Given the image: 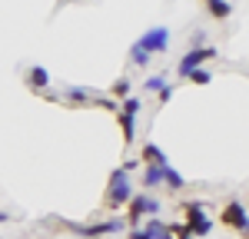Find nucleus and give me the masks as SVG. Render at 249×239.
<instances>
[{
  "label": "nucleus",
  "instance_id": "f257e3e1",
  "mask_svg": "<svg viewBox=\"0 0 249 239\" xmlns=\"http://www.w3.org/2000/svg\"><path fill=\"white\" fill-rule=\"evenodd\" d=\"M166 47H170V30L166 27H153V30H146L130 47V60H133L136 67H146L150 63V53H163Z\"/></svg>",
  "mask_w": 249,
  "mask_h": 239
},
{
  "label": "nucleus",
  "instance_id": "f03ea898",
  "mask_svg": "<svg viewBox=\"0 0 249 239\" xmlns=\"http://www.w3.org/2000/svg\"><path fill=\"white\" fill-rule=\"evenodd\" d=\"M130 199H133V183H130V173L120 166V170L110 173V183H107V196H103V203H107L110 209H120V206H126Z\"/></svg>",
  "mask_w": 249,
  "mask_h": 239
},
{
  "label": "nucleus",
  "instance_id": "7ed1b4c3",
  "mask_svg": "<svg viewBox=\"0 0 249 239\" xmlns=\"http://www.w3.org/2000/svg\"><path fill=\"white\" fill-rule=\"evenodd\" d=\"M130 206V213H126V222L130 226H140V219L143 216H160V203H156L153 196H146V193H133V199L126 203Z\"/></svg>",
  "mask_w": 249,
  "mask_h": 239
},
{
  "label": "nucleus",
  "instance_id": "20e7f679",
  "mask_svg": "<svg viewBox=\"0 0 249 239\" xmlns=\"http://www.w3.org/2000/svg\"><path fill=\"white\" fill-rule=\"evenodd\" d=\"M183 213H186V229H190L193 236H210L213 222L206 219V213H203V206H199V203H186V206H183Z\"/></svg>",
  "mask_w": 249,
  "mask_h": 239
},
{
  "label": "nucleus",
  "instance_id": "39448f33",
  "mask_svg": "<svg viewBox=\"0 0 249 239\" xmlns=\"http://www.w3.org/2000/svg\"><path fill=\"white\" fill-rule=\"evenodd\" d=\"M213 57H216V50H213V47H193L190 53L179 60V77H190L193 70H199V67H203L206 60H213Z\"/></svg>",
  "mask_w": 249,
  "mask_h": 239
},
{
  "label": "nucleus",
  "instance_id": "423d86ee",
  "mask_svg": "<svg viewBox=\"0 0 249 239\" xmlns=\"http://www.w3.org/2000/svg\"><path fill=\"white\" fill-rule=\"evenodd\" d=\"M223 222H226V226H232V229H239V233L249 239V213L243 209V203H236V199H232L230 206L223 209Z\"/></svg>",
  "mask_w": 249,
  "mask_h": 239
},
{
  "label": "nucleus",
  "instance_id": "0eeeda50",
  "mask_svg": "<svg viewBox=\"0 0 249 239\" xmlns=\"http://www.w3.org/2000/svg\"><path fill=\"white\" fill-rule=\"evenodd\" d=\"M70 229L80 233V236H87V239H96V236H107V233L123 229V219H107V222H96V226H73V222H70Z\"/></svg>",
  "mask_w": 249,
  "mask_h": 239
},
{
  "label": "nucleus",
  "instance_id": "6e6552de",
  "mask_svg": "<svg viewBox=\"0 0 249 239\" xmlns=\"http://www.w3.org/2000/svg\"><path fill=\"white\" fill-rule=\"evenodd\" d=\"M116 120H120V130H123V143L130 146L136 139V113H130V110H120L116 113Z\"/></svg>",
  "mask_w": 249,
  "mask_h": 239
},
{
  "label": "nucleus",
  "instance_id": "1a4fd4ad",
  "mask_svg": "<svg viewBox=\"0 0 249 239\" xmlns=\"http://www.w3.org/2000/svg\"><path fill=\"white\" fill-rule=\"evenodd\" d=\"M140 159H143V166H166V163H170V159H166V153H163L160 146H153V143H143Z\"/></svg>",
  "mask_w": 249,
  "mask_h": 239
},
{
  "label": "nucleus",
  "instance_id": "9d476101",
  "mask_svg": "<svg viewBox=\"0 0 249 239\" xmlns=\"http://www.w3.org/2000/svg\"><path fill=\"white\" fill-rule=\"evenodd\" d=\"M63 100H70V103H96V93L87 90V86H67Z\"/></svg>",
  "mask_w": 249,
  "mask_h": 239
},
{
  "label": "nucleus",
  "instance_id": "9b49d317",
  "mask_svg": "<svg viewBox=\"0 0 249 239\" xmlns=\"http://www.w3.org/2000/svg\"><path fill=\"white\" fill-rule=\"evenodd\" d=\"M27 83H30L34 90H47V86H50V73H47L43 67H30V70H27Z\"/></svg>",
  "mask_w": 249,
  "mask_h": 239
},
{
  "label": "nucleus",
  "instance_id": "f8f14e48",
  "mask_svg": "<svg viewBox=\"0 0 249 239\" xmlns=\"http://www.w3.org/2000/svg\"><path fill=\"white\" fill-rule=\"evenodd\" d=\"M163 183H166V189H170V193H179V189H186V179L179 176V173L173 170L170 163L163 166Z\"/></svg>",
  "mask_w": 249,
  "mask_h": 239
},
{
  "label": "nucleus",
  "instance_id": "ddd939ff",
  "mask_svg": "<svg viewBox=\"0 0 249 239\" xmlns=\"http://www.w3.org/2000/svg\"><path fill=\"white\" fill-rule=\"evenodd\" d=\"M146 229H150V236L153 239H173V226H166V222H160V219H150L146 222Z\"/></svg>",
  "mask_w": 249,
  "mask_h": 239
},
{
  "label": "nucleus",
  "instance_id": "4468645a",
  "mask_svg": "<svg viewBox=\"0 0 249 239\" xmlns=\"http://www.w3.org/2000/svg\"><path fill=\"white\" fill-rule=\"evenodd\" d=\"M163 183V166H146L143 170V186H160Z\"/></svg>",
  "mask_w": 249,
  "mask_h": 239
},
{
  "label": "nucleus",
  "instance_id": "2eb2a0df",
  "mask_svg": "<svg viewBox=\"0 0 249 239\" xmlns=\"http://www.w3.org/2000/svg\"><path fill=\"white\" fill-rule=\"evenodd\" d=\"M230 10H232V7L226 3V0H213V3H210V14L216 20H226V17H230Z\"/></svg>",
  "mask_w": 249,
  "mask_h": 239
},
{
  "label": "nucleus",
  "instance_id": "dca6fc26",
  "mask_svg": "<svg viewBox=\"0 0 249 239\" xmlns=\"http://www.w3.org/2000/svg\"><path fill=\"white\" fill-rule=\"evenodd\" d=\"M110 93H113L116 100H126V97H130V80H126V77H120V80L113 83V86H110Z\"/></svg>",
  "mask_w": 249,
  "mask_h": 239
},
{
  "label": "nucleus",
  "instance_id": "f3484780",
  "mask_svg": "<svg viewBox=\"0 0 249 239\" xmlns=\"http://www.w3.org/2000/svg\"><path fill=\"white\" fill-rule=\"evenodd\" d=\"M163 86H166V77H160V73H156V77H150L146 83H143V90H153V93H160Z\"/></svg>",
  "mask_w": 249,
  "mask_h": 239
},
{
  "label": "nucleus",
  "instance_id": "a211bd4d",
  "mask_svg": "<svg viewBox=\"0 0 249 239\" xmlns=\"http://www.w3.org/2000/svg\"><path fill=\"white\" fill-rule=\"evenodd\" d=\"M186 80H193V83H199V86H203V83H210V73H206V70H203V67H199V70H193V73H190V77H186Z\"/></svg>",
  "mask_w": 249,
  "mask_h": 239
},
{
  "label": "nucleus",
  "instance_id": "6ab92c4d",
  "mask_svg": "<svg viewBox=\"0 0 249 239\" xmlns=\"http://www.w3.org/2000/svg\"><path fill=\"white\" fill-rule=\"evenodd\" d=\"M130 239H153V236H150V229H146V226H143V229L136 226V229H130Z\"/></svg>",
  "mask_w": 249,
  "mask_h": 239
},
{
  "label": "nucleus",
  "instance_id": "aec40b11",
  "mask_svg": "<svg viewBox=\"0 0 249 239\" xmlns=\"http://www.w3.org/2000/svg\"><path fill=\"white\" fill-rule=\"evenodd\" d=\"M173 236H176V239H193V233L186 229V226H176V229H173Z\"/></svg>",
  "mask_w": 249,
  "mask_h": 239
},
{
  "label": "nucleus",
  "instance_id": "412c9836",
  "mask_svg": "<svg viewBox=\"0 0 249 239\" xmlns=\"http://www.w3.org/2000/svg\"><path fill=\"white\" fill-rule=\"evenodd\" d=\"M170 100H173V86H170V83H166V86L160 90V103H170Z\"/></svg>",
  "mask_w": 249,
  "mask_h": 239
},
{
  "label": "nucleus",
  "instance_id": "4be33fe9",
  "mask_svg": "<svg viewBox=\"0 0 249 239\" xmlns=\"http://www.w3.org/2000/svg\"><path fill=\"white\" fill-rule=\"evenodd\" d=\"M136 166H140V159H126V163H123V170H126V173H133Z\"/></svg>",
  "mask_w": 249,
  "mask_h": 239
},
{
  "label": "nucleus",
  "instance_id": "5701e85b",
  "mask_svg": "<svg viewBox=\"0 0 249 239\" xmlns=\"http://www.w3.org/2000/svg\"><path fill=\"white\" fill-rule=\"evenodd\" d=\"M0 222H7V213H0Z\"/></svg>",
  "mask_w": 249,
  "mask_h": 239
},
{
  "label": "nucleus",
  "instance_id": "b1692460",
  "mask_svg": "<svg viewBox=\"0 0 249 239\" xmlns=\"http://www.w3.org/2000/svg\"><path fill=\"white\" fill-rule=\"evenodd\" d=\"M206 3H213V0H206Z\"/></svg>",
  "mask_w": 249,
  "mask_h": 239
}]
</instances>
